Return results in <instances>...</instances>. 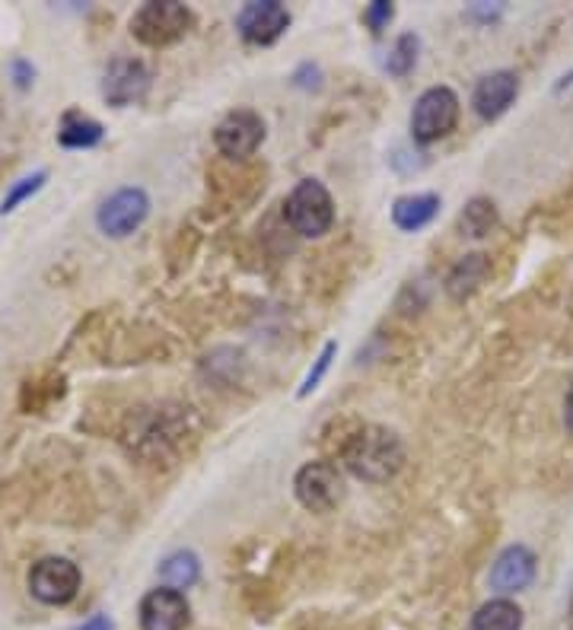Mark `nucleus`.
Instances as JSON below:
<instances>
[{
	"instance_id": "nucleus-1",
	"label": "nucleus",
	"mask_w": 573,
	"mask_h": 630,
	"mask_svg": "<svg viewBox=\"0 0 573 630\" xmlns=\"http://www.w3.org/2000/svg\"><path fill=\"white\" fill-rule=\"evenodd\" d=\"M344 462L363 482H389L402 468L405 449H402V440L392 430L363 427L344 445Z\"/></svg>"
},
{
	"instance_id": "nucleus-2",
	"label": "nucleus",
	"mask_w": 573,
	"mask_h": 630,
	"mask_svg": "<svg viewBox=\"0 0 573 630\" xmlns=\"http://www.w3.org/2000/svg\"><path fill=\"white\" fill-rule=\"evenodd\" d=\"M287 223L306 236V239H319L332 229L335 223V201L329 194V188L315 179H306L290 191L287 204H284Z\"/></svg>"
},
{
	"instance_id": "nucleus-3",
	"label": "nucleus",
	"mask_w": 573,
	"mask_h": 630,
	"mask_svg": "<svg viewBox=\"0 0 573 630\" xmlns=\"http://www.w3.org/2000/svg\"><path fill=\"white\" fill-rule=\"evenodd\" d=\"M191 26V13L186 3L179 0H153L144 3L134 16H131V33L138 41L151 45V48H163L172 45L186 36Z\"/></svg>"
},
{
	"instance_id": "nucleus-4",
	"label": "nucleus",
	"mask_w": 573,
	"mask_h": 630,
	"mask_svg": "<svg viewBox=\"0 0 573 630\" xmlns=\"http://www.w3.org/2000/svg\"><path fill=\"white\" fill-rule=\"evenodd\" d=\"M458 121V96L450 86H433L420 96L411 111V134L418 144L446 138Z\"/></svg>"
},
{
	"instance_id": "nucleus-5",
	"label": "nucleus",
	"mask_w": 573,
	"mask_h": 630,
	"mask_svg": "<svg viewBox=\"0 0 573 630\" xmlns=\"http://www.w3.org/2000/svg\"><path fill=\"white\" fill-rule=\"evenodd\" d=\"M80 590V570L68 557H41L29 570V593L41 605H68Z\"/></svg>"
},
{
	"instance_id": "nucleus-6",
	"label": "nucleus",
	"mask_w": 573,
	"mask_h": 630,
	"mask_svg": "<svg viewBox=\"0 0 573 630\" xmlns=\"http://www.w3.org/2000/svg\"><path fill=\"white\" fill-rule=\"evenodd\" d=\"M147 214H151V198L144 188H118L115 194L103 201L96 223L106 236L124 239L147 221Z\"/></svg>"
},
{
	"instance_id": "nucleus-7",
	"label": "nucleus",
	"mask_w": 573,
	"mask_h": 630,
	"mask_svg": "<svg viewBox=\"0 0 573 630\" xmlns=\"http://www.w3.org/2000/svg\"><path fill=\"white\" fill-rule=\"evenodd\" d=\"M294 490L306 510L312 513H332L344 500V482L335 465L329 462H309L300 468Z\"/></svg>"
},
{
	"instance_id": "nucleus-8",
	"label": "nucleus",
	"mask_w": 573,
	"mask_h": 630,
	"mask_svg": "<svg viewBox=\"0 0 573 630\" xmlns=\"http://www.w3.org/2000/svg\"><path fill=\"white\" fill-rule=\"evenodd\" d=\"M287 26H290V13L277 0L246 3L236 16V29L249 45H271L287 33Z\"/></svg>"
},
{
	"instance_id": "nucleus-9",
	"label": "nucleus",
	"mask_w": 573,
	"mask_h": 630,
	"mask_svg": "<svg viewBox=\"0 0 573 630\" xmlns=\"http://www.w3.org/2000/svg\"><path fill=\"white\" fill-rule=\"evenodd\" d=\"M214 141H217L220 153H227L232 159H246L265 141V121H262V115H255L252 109L229 111L227 118L217 124Z\"/></svg>"
},
{
	"instance_id": "nucleus-10",
	"label": "nucleus",
	"mask_w": 573,
	"mask_h": 630,
	"mask_svg": "<svg viewBox=\"0 0 573 630\" xmlns=\"http://www.w3.org/2000/svg\"><path fill=\"white\" fill-rule=\"evenodd\" d=\"M191 618L189 598L179 590H153L141 602V628L144 630H186Z\"/></svg>"
},
{
	"instance_id": "nucleus-11",
	"label": "nucleus",
	"mask_w": 573,
	"mask_h": 630,
	"mask_svg": "<svg viewBox=\"0 0 573 630\" xmlns=\"http://www.w3.org/2000/svg\"><path fill=\"white\" fill-rule=\"evenodd\" d=\"M151 74L141 61L134 58H115L103 76V96L109 106H131L147 93Z\"/></svg>"
},
{
	"instance_id": "nucleus-12",
	"label": "nucleus",
	"mask_w": 573,
	"mask_h": 630,
	"mask_svg": "<svg viewBox=\"0 0 573 630\" xmlns=\"http://www.w3.org/2000/svg\"><path fill=\"white\" fill-rule=\"evenodd\" d=\"M535 580V555L526 545H510L491 567V590L500 598L523 593Z\"/></svg>"
},
{
	"instance_id": "nucleus-13",
	"label": "nucleus",
	"mask_w": 573,
	"mask_h": 630,
	"mask_svg": "<svg viewBox=\"0 0 573 630\" xmlns=\"http://www.w3.org/2000/svg\"><path fill=\"white\" fill-rule=\"evenodd\" d=\"M516 93H520V80H516V74H510V71H494V74L478 80V86H475V93H471V106H475V111H478L481 118L494 121V118H500L503 111L513 106Z\"/></svg>"
},
{
	"instance_id": "nucleus-14",
	"label": "nucleus",
	"mask_w": 573,
	"mask_h": 630,
	"mask_svg": "<svg viewBox=\"0 0 573 630\" xmlns=\"http://www.w3.org/2000/svg\"><path fill=\"white\" fill-rule=\"evenodd\" d=\"M437 211H440V198L437 194H415V198L395 201L392 221L405 233H418V229H423L427 223L437 217Z\"/></svg>"
},
{
	"instance_id": "nucleus-15",
	"label": "nucleus",
	"mask_w": 573,
	"mask_h": 630,
	"mask_svg": "<svg viewBox=\"0 0 573 630\" xmlns=\"http://www.w3.org/2000/svg\"><path fill=\"white\" fill-rule=\"evenodd\" d=\"M103 134H106L103 124L93 121V118H86V115H80V111H68L64 121H61V128H58V141H61V147L71 150L96 147V144L103 141Z\"/></svg>"
},
{
	"instance_id": "nucleus-16",
	"label": "nucleus",
	"mask_w": 573,
	"mask_h": 630,
	"mask_svg": "<svg viewBox=\"0 0 573 630\" xmlns=\"http://www.w3.org/2000/svg\"><path fill=\"white\" fill-rule=\"evenodd\" d=\"M471 630H523V611L510 598H494L475 611Z\"/></svg>"
},
{
	"instance_id": "nucleus-17",
	"label": "nucleus",
	"mask_w": 573,
	"mask_h": 630,
	"mask_svg": "<svg viewBox=\"0 0 573 630\" xmlns=\"http://www.w3.org/2000/svg\"><path fill=\"white\" fill-rule=\"evenodd\" d=\"M159 576L166 580V586L169 590H189L198 583V576H201V563H198V557L191 555V551H176V555H169L163 563H159Z\"/></svg>"
},
{
	"instance_id": "nucleus-18",
	"label": "nucleus",
	"mask_w": 573,
	"mask_h": 630,
	"mask_svg": "<svg viewBox=\"0 0 573 630\" xmlns=\"http://www.w3.org/2000/svg\"><path fill=\"white\" fill-rule=\"evenodd\" d=\"M494 223H497L494 204H488V201H471V204L465 207V214H462V229H465V236H485V233H491Z\"/></svg>"
},
{
	"instance_id": "nucleus-19",
	"label": "nucleus",
	"mask_w": 573,
	"mask_h": 630,
	"mask_svg": "<svg viewBox=\"0 0 573 630\" xmlns=\"http://www.w3.org/2000/svg\"><path fill=\"white\" fill-rule=\"evenodd\" d=\"M415 61H418V38L411 36H402L395 41V48H392V55H389V74L395 76H405L411 68H415Z\"/></svg>"
},
{
	"instance_id": "nucleus-20",
	"label": "nucleus",
	"mask_w": 573,
	"mask_h": 630,
	"mask_svg": "<svg viewBox=\"0 0 573 630\" xmlns=\"http://www.w3.org/2000/svg\"><path fill=\"white\" fill-rule=\"evenodd\" d=\"M45 179H48V173H36V176H26V179H20L16 186L10 188V194L3 198V204H0V214L7 217V214H13L26 198H33L38 188L45 186Z\"/></svg>"
},
{
	"instance_id": "nucleus-21",
	"label": "nucleus",
	"mask_w": 573,
	"mask_h": 630,
	"mask_svg": "<svg viewBox=\"0 0 573 630\" xmlns=\"http://www.w3.org/2000/svg\"><path fill=\"white\" fill-rule=\"evenodd\" d=\"M335 350H338V344H325V350L319 354V360H315V367L309 370V376H306L303 389H300V395H309L315 385H319V379L325 376V370L332 367V357H335Z\"/></svg>"
},
{
	"instance_id": "nucleus-22",
	"label": "nucleus",
	"mask_w": 573,
	"mask_h": 630,
	"mask_svg": "<svg viewBox=\"0 0 573 630\" xmlns=\"http://www.w3.org/2000/svg\"><path fill=\"white\" fill-rule=\"evenodd\" d=\"M392 16H395V10H392L389 0H377V3H370V7L363 10V23H367L373 33H382V29L389 26Z\"/></svg>"
},
{
	"instance_id": "nucleus-23",
	"label": "nucleus",
	"mask_w": 573,
	"mask_h": 630,
	"mask_svg": "<svg viewBox=\"0 0 573 630\" xmlns=\"http://www.w3.org/2000/svg\"><path fill=\"white\" fill-rule=\"evenodd\" d=\"M13 76H16V86L20 90H26L29 83H33V76H36V71H33V64H26V61H13Z\"/></svg>"
},
{
	"instance_id": "nucleus-24",
	"label": "nucleus",
	"mask_w": 573,
	"mask_h": 630,
	"mask_svg": "<svg viewBox=\"0 0 573 630\" xmlns=\"http://www.w3.org/2000/svg\"><path fill=\"white\" fill-rule=\"evenodd\" d=\"M74 630H112V621H109L106 615H93L89 621H83V625Z\"/></svg>"
},
{
	"instance_id": "nucleus-25",
	"label": "nucleus",
	"mask_w": 573,
	"mask_h": 630,
	"mask_svg": "<svg viewBox=\"0 0 573 630\" xmlns=\"http://www.w3.org/2000/svg\"><path fill=\"white\" fill-rule=\"evenodd\" d=\"M564 424H568V430L573 433V392L568 395V408H564Z\"/></svg>"
},
{
	"instance_id": "nucleus-26",
	"label": "nucleus",
	"mask_w": 573,
	"mask_h": 630,
	"mask_svg": "<svg viewBox=\"0 0 573 630\" xmlns=\"http://www.w3.org/2000/svg\"><path fill=\"white\" fill-rule=\"evenodd\" d=\"M571 625H573V608H571Z\"/></svg>"
}]
</instances>
